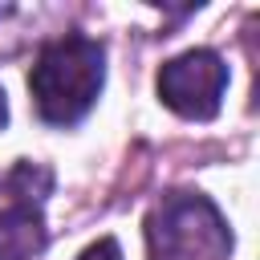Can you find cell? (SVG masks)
Instances as JSON below:
<instances>
[{"label":"cell","mask_w":260,"mask_h":260,"mask_svg":"<svg viewBox=\"0 0 260 260\" xmlns=\"http://www.w3.org/2000/svg\"><path fill=\"white\" fill-rule=\"evenodd\" d=\"M106 81V49L93 37L65 32L49 41L28 73L37 114L53 126H73L89 114Z\"/></svg>","instance_id":"6da1fadb"},{"label":"cell","mask_w":260,"mask_h":260,"mask_svg":"<svg viewBox=\"0 0 260 260\" xmlns=\"http://www.w3.org/2000/svg\"><path fill=\"white\" fill-rule=\"evenodd\" d=\"M150 260H228L232 232L199 191H167L146 215Z\"/></svg>","instance_id":"7a4b0ae2"},{"label":"cell","mask_w":260,"mask_h":260,"mask_svg":"<svg viewBox=\"0 0 260 260\" xmlns=\"http://www.w3.org/2000/svg\"><path fill=\"white\" fill-rule=\"evenodd\" d=\"M158 98L167 110L191 122H207L219 114V98L228 85V65L215 49H187L158 69Z\"/></svg>","instance_id":"3957f363"},{"label":"cell","mask_w":260,"mask_h":260,"mask_svg":"<svg viewBox=\"0 0 260 260\" xmlns=\"http://www.w3.org/2000/svg\"><path fill=\"white\" fill-rule=\"evenodd\" d=\"M49 244L45 215L37 203H8L0 207V260H32Z\"/></svg>","instance_id":"277c9868"},{"label":"cell","mask_w":260,"mask_h":260,"mask_svg":"<svg viewBox=\"0 0 260 260\" xmlns=\"http://www.w3.org/2000/svg\"><path fill=\"white\" fill-rule=\"evenodd\" d=\"M49 191H53V171L41 162L20 158L0 175V207H8V203H37L41 207Z\"/></svg>","instance_id":"5b68a950"},{"label":"cell","mask_w":260,"mask_h":260,"mask_svg":"<svg viewBox=\"0 0 260 260\" xmlns=\"http://www.w3.org/2000/svg\"><path fill=\"white\" fill-rule=\"evenodd\" d=\"M77 260H122V248H118V240L114 236H102L98 244H89Z\"/></svg>","instance_id":"8992f818"},{"label":"cell","mask_w":260,"mask_h":260,"mask_svg":"<svg viewBox=\"0 0 260 260\" xmlns=\"http://www.w3.org/2000/svg\"><path fill=\"white\" fill-rule=\"evenodd\" d=\"M8 122V98H4V89H0V126Z\"/></svg>","instance_id":"52a82bcc"}]
</instances>
